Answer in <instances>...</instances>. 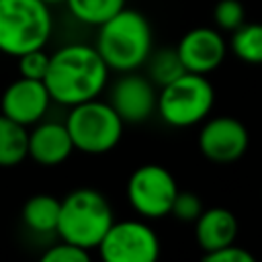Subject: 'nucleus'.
Returning <instances> with one entry per match:
<instances>
[{"instance_id":"15","label":"nucleus","mask_w":262,"mask_h":262,"mask_svg":"<svg viewBox=\"0 0 262 262\" xmlns=\"http://www.w3.org/2000/svg\"><path fill=\"white\" fill-rule=\"evenodd\" d=\"M59 205L61 199L47 194V192H39L33 194L25 201L23 205V223L39 235H47V233H55L57 229V219H59Z\"/></svg>"},{"instance_id":"9","label":"nucleus","mask_w":262,"mask_h":262,"mask_svg":"<svg viewBox=\"0 0 262 262\" xmlns=\"http://www.w3.org/2000/svg\"><path fill=\"white\" fill-rule=\"evenodd\" d=\"M199 151L215 164L237 162L250 145V133L242 121L229 115L205 119L196 137Z\"/></svg>"},{"instance_id":"11","label":"nucleus","mask_w":262,"mask_h":262,"mask_svg":"<svg viewBox=\"0 0 262 262\" xmlns=\"http://www.w3.org/2000/svg\"><path fill=\"white\" fill-rule=\"evenodd\" d=\"M176 51L186 72L207 76L223 63L229 47L217 27H194L180 37Z\"/></svg>"},{"instance_id":"16","label":"nucleus","mask_w":262,"mask_h":262,"mask_svg":"<svg viewBox=\"0 0 262 262\" xmlns=\"http://www.w3.org/2000/svg\"><path fill=\"white\" fill-rule=\"evenodd\" d=\"M29 156V129L0 113V168H14Z\"/></svg>"},{"instance_id":"20","label":"nucleus","mask_w":262,"mask_h":262,"mask_svg":"<svg viewBox=\"0 0 262 262\" xmlns=\"http://www.w3.org/2000/svg\"><path fill=\"white\" fill-rule=\"evenodd\" d=\"M213 20L219 31L233 33L246 23V8L239 0H219L213 8Z\"/></svg>"},{"instance_id":"4","label":"nucleus","mask_w":262,"mask_h":262,"mask_svg":"<svg viewBox=\"0 0 262 262\" xmlns=\"http://www.w3.org/2000/svg\"><path fill=\"white\" fill-rule=\"evenodd\" d=\"M51 31V6L43 0H0V53L18 57L45 49Z\"/></svg>"},{"instance_id":"3","label":"nucleus","mask_w":262,"mask_h":262,"mask_svg":"<svg viewBox=\"0 0 262 262\" xmlns=\"http://www.w3.org/2000/svg\"><path fill=\"white\" fill-rule=\"evenodd\" d=\"M113 221V207L102 192L94 188H76L61 199L55 233L63 242L94 250Z\"/></svg>"},{"instance_id":"23","label":"nucleus","mask_w":262,"mask_h":262,"mask_svg":"<svg viewBox=\"0 0 262 262\" xmlns=\"http://www.w3.org/2000/svg\"><path fill=\"white\" fill-rule=\"evenodd\" d=\"M41 260L43 262H86L90 260V250H84L76 244L59 239V244L49 246L41 254Z\"/></svg>"},{"instance_id":"12","label":"nucleus","mask_w":262,"mask_h":262,"mask_svg":"<svg viewBox=\"0 0 262 262\" xmlns=\"http://www.w3.org/2000/svg\"><path fill=\"white\" fill-rule=\"evenodd\" d=\"M51 96L43 80H31L18 76L12 80L0 96V113L25 127H33L43 121L49 111Z\"/></svg>"},{"instance_id":"19","label":"nucleus","mask_w":262,"mask_h":262,"mask_svg":"<svg viewBox=\"0 0 262 262\" xmlns=\"http://www.w3.org/2000/svg\"><path fill=\"white\" fill-rule=\"evenodd\" d=\"M63 4L76 20L88 27H100L125 8V0H66Z\"/></svg>"},{"instance_id":"1","label":"nucleus","mask_w":262,"mask_h":262,"mask_svg":"<svg viewBox=\"0 0 262 262\" xmlns=\"http://www.w3.org/2000/svg\"><path fill=\"white\" fill-rule=\"evenodd\" d=\"M108 66L94 45L68 43L49 55L43 78L51 102L74 106L98 98L108 82Z\"/></svg>"},{"instance_id":"8","label":"nucleus","mask_w":262,"mask_h":262,"mask_svg":"<svg viewBox=\"0 0 262 262\" xmlns=\"http://www.w3.org/2000/svg\"><path fill=\"white\" fill-rule=\"evenodd\" d=\"M96 250L106 262H154L160 258V237L143 219H123L113 221Z\"/></svg>"},{"instance_id":"24","label":"nucleus","mask_w":262,"mask_h":262,"mask_svg":"<svg viewBox=\"0 0 262 262\" xmlns=\"http://www.w3.org/2000/svg\"><path fill=\"white\" fill-rule=\"evenodd\" d=\"M203 262H254V254L242 246H235L233 242L219 250L203 254Z\"/></svg>"},{"instance_id":"17","label":"nucleus","mask_w":262,"mask_h":262,"mask_svg":"<svg viewBox=\"0 0 262 262\" xmlns=\"http://www.w3.org/2000/svg\"><path fill=\"white\" fill-rule=\"evenodd\" d=\"M229 51L250 66L262 63V23H244L231 33Z\"/></svg>"},{"instance_id":"25","label":"nucleus","mask_w":262,"mask_h":262,"mask_svg":"<svg viewBox=\"0 0 262 262\" xmlns=\"http://www.w3.org/2000/svg\"><path fill=\"white\" fill-rule=\"evenodd\" d=\"M45 4H49V6H55V4H63L66 0H43Z\"/></svg>"},{"instance_id":"13","label":"nucleus","mask_w":262,"mask_h":262,"mask_svg":"<svg viewBox=\"0 0 262 262\" xmlns=\"http://www.w3.org/2000/svg\"><path fill=\"white\" fill-rule=\"evenodd\" d=\"M74 151L72 137L66 123L39 121L29 131V156L35 164L53 168L61 166Z\"/></svg>"},{"instance_id":"2","label":"nucleus","mask_w":262,"mask_h":262,"mask_svg":"<svg viewBox=\"0 0 262 262\" xmlns=\"http://www.w3.org/2000/svg\"><path fill=\"white\" fill-rule=\"evenodd\" d=\"M96 29L94 47L113 72L139 70L154 49L151 25L139 10L125 6Z\"/></svg>"},{"instance_id":"26","label":"nucleus","mask_w":262,"mask_h":262,"mask_svg":"<svg viewBox=\"0 0 262 262\" xmlns=\"http://www.w3.org/2000/svg\"><path fill=\"white\" fill-rule=\"evenodd\" d=\"M260 196H262V190H260Z\"/></svg>"},{"instance_id":"7","label":"nucleus","mask_w":262,"mask_h":262,"mask_svg":"<svg viewBox=\"0 0 262 262\" xmlns=\"http://www.w3.org/2000/svg\"><path fill=\"white\" fill-rule=\"evenodd\" d=\"M178 190L174 174L160 164H143L127 180V201L141 219L170 215Z\"/></svg>"},{"instance_id":"22","label":"nucleus","mask_w":262,"mask_h":262,"mask_svg":"<svg viewBox=\"0 0 262 262\" xmlns=\"http://www.w3.org/2000/svg\"><path fill=\"white\" fill-rule=\"evenodd\" d=\"M18 59V76L31 80H43L49 66V53L43 49H33L16 57Z\"/></svg>"},{"instance_id":"6","label":"nucleus","mask_w":262,"mask_h":262,"mask_svg":"<svg viewBox=\"0 0 262 262\" xmlns=\"http://www.w3.org/2000/svg\"><path fill=\"white\" fill-rule=\"evenodd\" d=\"M63 123L72 137L74 149L88 156H100L115 149L123 137L125 125L115 108L100 98L70 106Z\"/></svg>"},{"instance_id":"14","label":"nucleus","mask_w":262,"mask_h":262,"mask_svg":"<svg viewBox=\"0 0 262 262\" xmlns=\"http://www.w3.org/2000/svg\"><path fill=\"white\" fill-rule=\"evenodd\" d=\"M239 233V221L225 207H209L194 221V239L203 254L233 244Z\"/></svg>"},{"instance_id":"10","label":"nucleus","mask_w":262,"mask_h":262,"mask_svg":"<svg viewBox=\"0 0 262 262\" xmlns=\"http://www.w3.org/2000/svg\"><path fill=\"white\" fill-rule=\"evenodd\" d=\"M106 102L115 108L123 123H143L156 113L158 86L137 70L123 72L111 84Z\"/></svg>"},{"instance_id":"18","label":"nucleus","mask_w":262,"mask_h":262,"mask_svg":"<svg viewBox=\"0 0 262 262\" xmlns=\"http://www.w3.org/2000/svg\"><path fill=\"white\" fill-rule=\"evenodd\" d=\"M143 66H147V74H145V76H147L158 88L166 86L168 82L176 80L178 76H182V74L186 72L184 66H182V61H180V57H178L176 47L151 49V53H149V57L145 59Z\"/></svg>"},{"instance_id":"5","label":"nucleus","mask_w":262,"mask_h":262,"mask_svg":"<svg viewBox=\"0 0 262 262\" xmlns=\"http://www.w3.org/2000/svg\"><path fill=\"white\" fill-rule=\"evenodd\" d=\"M215 104V90L207 76L184 72L176 80L158 90L156 113L176 129H186L203 123Z\"/></svg>"},{"instance_id":"21","label":"nucleus","mask_w":262,"mask_h":262,"mask_svg":"<svg viewBox=\"0 0 262 262\" xmlns=\"http://www.w3.org/2000/svg\"><path fill=\"white\" fill-rule=\"evenodd\" d=\"M203 209H205V207H203V201H201V196H199L196 192H190V190H178L170 215H174L178 221L194 223L196 217L203 213Z\"/></svg>"}]
</instances>
